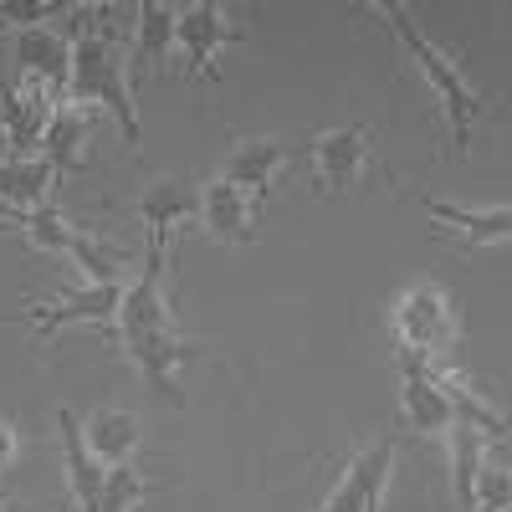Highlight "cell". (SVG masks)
I'll return each instance as SVG.
<instances>
[{
    "label": "cell",
    "instance_id": "cell-28",
    "mask_svg": "<svg viewBox=\"0 0 512 512\" xmlns=\"http://www.w3.org/2000/svg\"><path fill=\"white\" fill-rule=\"evenodd\" d=\"M0 512H11V502H6V497H0Z\"/></svg>",
    "mask_w": 512,
    "mask_h": 512
},
{
    "label": "cell",
    "instance_id": "cell-16",
    "mask_svg": "<svg viewBox=\"0 0 512 512\" xmlns=\"http://www.w3.org/2000/svg\"><path fill=\"white\" fill-rule=\"evenodd\" d=\"M88 108H77V103H57L52 123H47V139H41V159H47L57 169V180L62 175H77L82 164H88Z\"/></svg>",
    "mask_w": 512,
    "mask_h": 512
},
{
    "label": "cell",
    "instance_id": "cell-3",
    "mask_svg": "<svg viewBox=\"0 0 512 512\" xmlns=\"http://www.w3.org/2000/svg\"><path fill=\"white\" fill-rule=\"evenodd\" d=\"M67 103H77V108H88V103L108 108L123 123V144L144 149L139 108H134V93H128V77H123V52H118V36L108 26H77L72 72H67Z\"/></svg>",
    "mask_w": 512,
    "mask_h": 512
},
{
    "label": "cell",
    "instance_id": "cell-20",
    "mask_svg": "<svg viewBox=\"0 0 512 512\" xmlns=\"http://www.w3.org/2000/svg\"><path fill=\"white\" fill-rule=\"evenodd\" d=\"M175 6H159V0H144L139 6V36H134V77H144L169 47H175Z\"/></svg>",
    "mask_w": 512,
    "mask_h": 512
},
{
    "label": "cell",
    "instance_id": "cell-29",
    "mask_svg": "<svg viewBox=\"0 0 512 512\" xmlns=\"http://www.w3.org/2000/svg\"><path fill=\"white\" fill-rule=\"evenodd\" d=\"M0 31H6V21H0Z\"/></svg>",
    "mask_w": 512,
    "mask_h": 512
},
{
    "label": "cell",
    "instance_id": "cell-8",
    "mask_svg": "<svg viewBox=\"0 0 512 512\" xmlns=\"http://www.w3.org/2000/svg\"><path fill=\"white\" fill-rule=\"evenodd\" d=\"M241 36H246V31L226 21V6H216V0L185 6L180 21H175V41H180L185 57H190V77H205V82H221L216 52L231 47V41H241Z\"/></svg>",
    "mask_w": 512,
    "mask_h": 512
},
{
    "label": "cell",
    "instance_id": "cell-1",
    "mask_svg": "<svg viewBox=\"0 0 512 512\" xmlns=\"http://www.w3.org/2000/svg\"><path fill=\"white\" fill-rule=\"evenodd\" d=\"M159 277H164V246H149L139 282H128V287H123L118 333H123L128 359L139 364V374H144V384H149V395H159V400H169V405H185L175 369H180L185 359H195L200 344H190V338L175 333Z\"/></svg>",
    "mask_w": 512,
    "mask_h": 512
},
{
    "label": "cell",
    "instance_id": "cell-7",
    "mask_svg": "<svg viewBox=\"0 0 512 512\" xmlns=\"http://www.w3.org/2000/svg\"><path fill=\"white\" fill-rule=\"evenodd\" d=\"M57 113V93L47 82L26 77L21 88H0V128H6V144H11V159H31L41 154V139H47V123Z\"/></svg>",
    "mask_w": 512,
    "mask_h": 512
},
{
    "label": "cell",
    "instance_id": "cell-22",
    "mask_svg": "<svg viewBox=\"0 0 512 512\" xmlns=\"http://www.w3.org/2000/svg\"><path fill=\"white\" fill-rule=\"evenodd\" d=\"M21 231H26V241L36 251H47V256H67L72 251V236H77V226L62 216V210H52V205L31 210V216L21 221Z\"/></svg>",
    "mask_w": 512,
    "mask_h": 512
},
{
    "label": "cell",
    "instance_id": "cell-9",
    "mask_svg": "<svg viewBox=\"0 0 512 512\" xmlns=\"http://www.w3.org/2000/svg\"><path fill=\"white\" fill-rule=\"evenodd\" d=\"M395 364H400V405H405V420L415 436H446L456 425V410L451 400L431 384V374H425V359L410 354V349H395Z\"/></svg>",
    "mask_w": 512,
    "mask_h": 512
},
{
    "label": "cell",
    "instance_id": "cell-17",
    "mask_svg": "<svg viewBox=\"0 0 512 512\" xmlns=\"http://www.w3.org/2000/svg\"><path fill=\"white\" fill-rule=\"evenodd\" d=\"M425 216L441 221L446 231H456L466 246H502L512 236V210L507 205L466 210V205H451V200H425Z\"/></svg>",
    "mask_w": 512,
    "mask_h": 512
},
{
    "label": "cell",
    "instance_id": "cell-15",
    "mask_svg": "<svg viewBox=\"0 0 512 512\" xmlns=\"http://www.w3.org/2000/svg\"><path fill=\"white\" fill-rule=\"evenodd\" d=\"M190 216H200V185H190V180H159L139 200V221L149 226V246H164L169 231Z\"/></svg>",
    "mask_w": 512,
    "mask_h": 512
},
{
    "label": "cell",
    "instance_id": "cell-4",
    "mask_svg": "<svg viewBox=\"0 0 512 512\" xmlns=\"http://www.w3.org/2000/svg\"><path fill=\"white\" fill-rule=\"evenodd\" d=\"M395 323V344L420 354V359H441L456 338V313H451V297L436 282H420L410 292H400V303L390 313Z\"/></svg>",
    "mask_w": 512,
    "mask_h": 512
},
{
    "label": "cell",
    "instance_id": "cell-14",
    "mask_svg": "<svg viewBox=\"0 0 512 512\" xmlns=\"http://www.w3.org/2000/svg\"><path fill=\"white\" fill-rule=\"evenodd\" d=\"M16 62L26 77L47 82L57 98H67V72H72V41L47 31V26H26L16 31Z\"/></svg>",
    "mask_w": 512,
    "mask_h": 512
},
{
    "label": "cell",
    "instance_id": "cell-6",
    "mask_svg": "<svg viewBox=\"0 0 512 512\" xmlns=\"http://www.w3.org/2000/svg\"><path fill=\"white\" fill-rule=\"evenodd\" d=\"M390 472H395V436H379L374 446L354 451V461L344 466L338 487L313 512H379L384 487H390Z\"/></svg>",
    "mask_w": 512,
    "mask_h": 512
},
{
    "label": "cell",
    "instance_id": "cell-21",
    "mask_svg": "<svg viewBox=\"0 0 512 512\" xmlns=\"http://www.w3.org/2000/svg\"><path fill=\"white\" fill-rule=\"evenodd\" d=\"M67 262H77L88 282H123V251L108 246V241H98V236H88V231L72 236Z\"/></svg>",
    "mask_w": 512,
    "mask_h": 512
},
{
    "label": "cell",
    "instance_id": "cell-19",
    "mask_svg": "<svg viewBox=\"0 0 512 512\" xmlns=\"http://www.w3.org/2000/svg\"><path fill=\"white\" fill-rule=\"evenodd\" d=\"M82 441H88V451L103 466H118L139 446V415L134 410H93L88 420H82Z\"/></svg>",
    "mask_w": 512,
    "mask_h": 512
},
{
    "label": "cell",
    "instance_id": "cell-18",
    "mask_svg": "<svg viewBox=\"0 0 512 512\" xmlns=\"http://www.w3.org/2000/svg\"><path fill=\"white\" fill-rule=\"evenodd\" d=\"M52 185H57V169L31 154V159H0V200H6L11 210H21V216H31V210H41L52 200Z\"/></svg>",
    "mask_w": 512,
    "mask_h": 512
},
{
    "label": "cell",
    "instance_id": "cell-24",
    "mask_svg": "<svg viewBox=\"0 0 512 512\" xmlns=\"http://www.w3.org/2000/svg\"><path fill=\"white\" fill-rule=\"evenodd\" d=\"M507 492H512L507 466H502V461L492 466V456H487L482 472H477V482H472V512H507Z\"/></svg>",
    "mask_w": 512,
    "mask_h": 512
},
{
    "label": "cell",
    "instance_id": "cell-27",
    "mask_svg": "<svg viewBox=\"0 0 512 512\" xmlns=\"http://www.w3.org/2000/svg\"><path fill=\"white\" fill-rule=\"evenodd\" d=\"M0 221H6V226H21V221H26V216H21V210H11V205H6V200H0Z\"/></svg>",
    "mask_w": 512,
    "mask_h": 512
},
{
    "label": "cell",
    "instance_id": "cell-26",
    "mask_svg": "<svg viewBox=\"0 0 512 512\" xmlns=\"http://www.w3.org/2000/svg\"><path fill=\"white\" fill-rule=\"evenodd\" d=\"M11 461H16V425L0 420V466H11Z\"/></svg>",
    "mask_w": 512,
    "mask_h": 512
},
{
    "label": "cell",
    "instance_id": "cell-25",
    "mask_svg": "<svg viewBox=\"0 0 512 512\" xmlns=\"http://www.w3.org/2000/svg\"><path fill=\"white\" fill-rule=\"evenodd\" d=\"M62 11H77V6H0V21H47V16H62Z\"/></svg>",
    "mask_w": 512,
    "mask_h": 512
},
{
    "label": "cell",
    "instance_id": "cell-2",
    "mask_svg": "<svg viewBox=\"0 0 512 512\" xmlns=\"http://www.w3.org/2000/svg\"><path fill=\"white\" fill-rule=\"evenodd\" d=\"M384 21H390V31H395V41L405 47V57H410V67L425 77V88L436 93V103H441V113H446V123H451V144L466 154V144H472V128H477V118L487 113V103H482V93L466 82V72L436 47L431 36L420 31V21L410 16V6H395V0H384V6H374Z\"/></svg>",
    "mask_w": 512,
    "mask_h": 512
},
{
    "label": "cell",
    "instance_id": "cell-12",
    "mask_svg": "<svg viewBox=\"0 0 512 512\" xmlns=\"http://www.w3.org/2000/svg\"><path fill=\"white\" fill-rule=\"evenodd\" d=\"M57 425H62V466H67V497L77 512H98V497H103V477L108 466L88 451L82 441V420L72 410H57Z\"/></svg>",
    "mask_w": 512,
    "mask_h": 512
},
{
    "label": "cell",
    "instance_id": "cell-10",
    "mask_svg": "<svg viewBox=\"0 0 512 512\" xmlns=\"http://www.w3.org/2000/svg\"><path fill=\"white\" fill-rule=\"evenodd\" d=\"M313 154V169H318V185L323 190H349L364 180L369 169V128L349 123V128H328V134H318L308 144Z\"/></svg>",
    "mask_w": 512,
    "mask_h": 512
},
{
    "label": "cell",
    "instance_id": "cell-11",
    "mask_svg": "<svg viewBox=\"0 0 512 512\" xmlns=\"http://www.w3.org/2000/svg\"><path fill=\"white\" fill-rule=\"evenodd\" d=\"M251 221H256V195L226 185V180H210L200 190V226L210 241L221 246H246L251 241Z\"/></svg>",
    "mask_w": 512,
    "mask_h": 512
},
{
    "label": "cell",
    "instance_id": "cell-13",
    "mask_svg": "<svg viewBox=\"0 0 512 512\" xmlns=\"http://www.w3.org/2000/svg\"><path fill=\"white\" fill-rule=\"evenodd\" d=\"M287 144L282 139H236V149L226 154V164H221V175L216 180H226V185H236V190H246V195H256L262 200L267 190H272V175L287 164Z\"/></svg>",
    "mask_w": 512,
    "mask_h": 512
},
{
    "label": "cell",
    "instance_id": "cell-5",
    "mask_svg": "<svg viewBox=\"0 0 512 512\" xmlns=\"http://www.w3.org/2000/svg\"><path fill=\"white\" fill-rule=\"evenodd\" d=\"M118 308H123V282H82V287L62 292L57 303H31V308L11 313V323L36 328V338H57L67 323H98L113 333Z\"/></svg>",
    "mask_w": 512,
    "mask_h": 512
},
{
    "label": "cell",
    "instance_id": "cell-23",
    "mask_svg": "<svg viewBox=\"0 0 512 512\" xmlns=\"http://www.w3.org/2000/svg\"><path fill=\"white\" fill-rule=\"evenodd\" d=\"M149 497V477L139 472V466H108V477H103V497H98V512H134L139 502Z\"/></svg>",
    "mask_w": 512,
    "mask_h": 512
}]
</instances>
